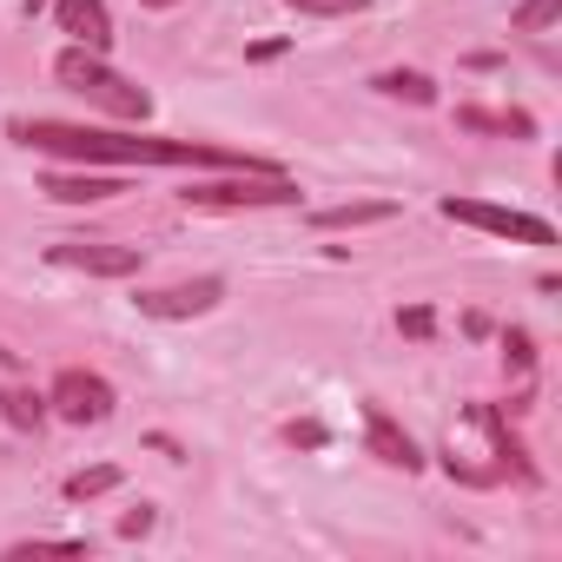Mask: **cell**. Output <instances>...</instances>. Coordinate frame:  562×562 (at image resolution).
<instances>
[{
  "mask_svg": "<svg viewBox=\"0 0 562 562\" xmlns=\"http://www.w3.org/2000/svg\"><path fill=\"white\" fill-rule=\"evenodd\" d=\"M378 93L411 100V106H430V100H437V87H430L424 74H404V67H397V74H378Z\"/></svg>",
  "mask_w": 562,
  "mask_h": 562,
  "instance_id": "cell-14",
  "label": "cell"
},
{
  "mask_svg": "<svg viewBox=\"0 0 562 562\" xmlns=\"http://www.w3.org/2000/svg\"><path fill=\"white\" fill-rule=\"evenodd\" d=\"M54 74H60V87H67V93L93 100V106H100V113H113V120H146V113H153V93H146V87H133L126 74H113L93 47H67V54L54 60Z\"/></svg>",
  "mask_w": 562,
  "mask_h": 562,
  "instance_id": "cell-2",
  "label": "cell"
},
{
  "mask_svg": "<svg viewBox=\"0 0 562 562\" xmlns=\"http://www.w3.org/2000/svg\"><path fill=\"white\" fill-rule=\"evenodd\" d=\"M41 8H54V0H27V14H41Z\"/></svg>",
  "mask_w": 562,
  "mask_h": 562,
  "instance_id": "cell-20",
  "label": "cell"
},
{
  "mask_svg": "<svg viewBox=\"0 0 562 562\" xmlns=\"http://www.w3.org/2000/svg\"><path fill=\"white\" fill-rule=\"evenodd\" d=\"M397 325H404L411 338H430V331H437V318H430L424 305H417V312H397Z\"/></svg>",
  "mask_w": 562,
  "mask_h": 562,
  "instance_id": "cell-18",
  "label": "cell"
},
{
  "mask_svg": "<svg viewBox=\"0 0 562 562\" xmlns=\"http://www.w3.org/2000/svg\"><path fill=\"white\" fill-rule=\"evenodd\" d=\"M384 218H397V205H391V199H351V205H325V212H312V225H318V232H345V225H384Z\"/></svg>",
  "mask_w": 562,
  "mask_h": 562,
  "instance_id": "cell-11",
  "label": "cell"
},
{
  "mask_svg": "<svg viewBox=\"0 0 562 562\" xmlns=\"http://www.w3.org/2000/svg\"><path fill=\"white\" fill-rule=\"evenodd\" d=\"M146 8H172V0H146Z\"/></svg>",
  "mask_w": 562,
  "mask_h": 562,
  "instance_id": "cell-21",
  "label": "cell"
},
{
  "mask_svg": "<svg viewBox=\"0 0 562 562\" xmlns=\"http://www.w3.org/2000/svg\"><path fill=\"white\" fill-rule=\"evenodd\" d=\"M113 483H120V470H113V463H100V470H74V476H67V503H87V496H106Z\"/></svg>",
  "mask_w": 562,
  "mask_h": 562,
  "instance_id": "cell-15",
  "label": "cell"
},
{
  "mask_svg": "<svg viewBox=\"0 0 562 562\" xmlns=\"http://www.w3.org/2000/svg\"><path fill=\"white\" fill-rule=\"evenodd\" d=\"M47 411L67 417V424H106L113 417V384L93 378V371H60L54 391H47Z\"/></svg>",
  "mask_w": 562,
  "mask_h": 562,
  "instance_id": "cell-5",
  "label": "cell"
},
{
  "mask_svg": "<svg viewBox=\"0 0 562 562\" xmlns=\"http://www.w3.org/2000/svg\"><path fill=\"white\" fill-rule=\"evenodd\" d=\"M54 14H60V34H74V47H93V54L113 47V14H106V0H54Z\"/></svg>",
  "mask_w": 562,
  "mask_h": 562,
  "instance_id": "cell-8",
  "label": "cell"
},
{
  "mask_svg": "<svg viewBox=\"0 0 562 562\" xmlns=\"http://www.w3.org/2000/svg\"><path fill=\"white\" fill-rule=\"evenodd\" d=\"M41 192H54V199H67V205H93V199H113V192H126L120 179H106V172H47V186Z\"/></svg>",
  "mask_w": 562,
  "mask_h": 562,
  "instance_id": "cell-10",
  "label": "cell"
},
{
  "mask_svg": "<svg viewBox=\"0 0 562 562\" xmlns=\"http://www.w3.org/2000/svg\"><path fill=\"white\" fill-rule=\"evenodd\" d=\"M443 218H450V225H476V232H490V238H516V245H555L549 218L509 212V205H483V199H443Z\"/></svg>",
  "mask_w": 562,
  "mask_h": 562,
  "instance_id": "cell-4",
  "label": "cell"
},
{
  "mask_svg": "<svg viewBox=\"0 0 562 562\" xmlns=\"http://www.w3.org/2000/svg\"><path fill=\"white\" fill-rule=\"evenodd\" d=\"M192 212H232V205H292L299 186L285 172H232V179H199L179 192Z\"/></svg>",
  "mask_w": 562,
  "mask_h": 562,
  "instance_id": "cell-3",
  "label": "cell"
},
{
  "mask_svg": "<svg viewBox=\"0 0 562 562\" xmlns=\"http://www.w3.org/2000/svg\"><path fill=\"white\" fill-rule=\"evenodd\" d=\"M47 258L67 271H93V278H133L139 271V245H100V238H60V245H47Z\"/></svg>",
  "mask_w": 562,
  "mask_h": 562,
  "instance_id": "cell-6",
  "label": "cell"
},
{
  "mask_svg": "<svg viewBox=\"0 0 562 562\" xmlns=\"http://www.w3.org/2000/svg\"><path fill=\"white\" fill-rule=\"evenodd\" d=\"M457 126H470V133H509V139H529L536 133L529 113H483V106H457Z\"/></svg>",
  "mask_w": 562,
  "mask_h": 562,
  "instance_id": "cell-12",
  "label": "cell"
},
{
  "mask_svg": "<svg viewBox=\"0 0 562 562\" xmlns=\"http://www.w3.org/2000/svg\"><path fill=\"white\" fill-rule=\"evenodd\" d=\"M0 417H8L14 430H41V424H47V397L14 384V391H0Z\"/></svg>",
  "mask_w": 562,
  "mask_h": 562,
  "instance_id": "cell-13",
  "label": "cell"
},
{
  "mask_svg": "<svg viewBox=\"0 0 562 562\" xmlns=\"http://www.w3.org/2000/svg\"><path fill=\"white\" fill-rule=\"evenodd\" d=\"M285 8H299V14H318V21H338V14H358L364 0H285Z\"/></svg>",
  "mask_w": 562,
  "mask_h": 562,
  "instance_id": "cell-17",
  "label": "cell"
},
{
  "mask_svg": "<svg viewBox=\"0 0 562 562\" xmlns=\"http://www.w3.org/2000/svg\"><path fill=\"white\" fill-rule=\"evenodd\" d=\"M225 299V278H192V285H166V292H139L133 305L146 318H199Z\"/></svg>",
  "mask_w": 562,
  "mask_h": 562,
  "instance_id": "cell-7",
  "label": "cell"
},
{
  "mask_svg": "<svg viewBox=\"0 0 562 562\" xmlns=\"http://www.w3.org/2000/svg\"><path fill=\"white\" fill-rule=\"evenodd\" d=\"M14 139L74 166H218V172H278L271 159L225 153V146H192V139H126V133H93L67 120H14Z\"/></svg>",
  "mask_w": 562,
  "mask_h": 562,
  "instance_id": "cell-1",
  "label": "cell"
},
{
  "mask_svg": "<svg viewBox=\"0 0 562 562\" xmlns=\"http://www.w3.org/2000/svg\"><path fill=\"white\" fill-rule=\"evenodd\" d=\"M364 443H371V457H378V463H391V470H404V476H411V470H424V450L411 443V430H397L378 404L364 411Z\"/></svg>",
  "mask_w": 562,
  "mask_h": 562,
  "instance_id": "cell-9",
  "label": "cell"
},
{
  "mask_svg": "<svg viewBox=\"0 0 562 562\" xmlns=\"http://www.w3.org/2000/svg\"><path fill=\"white\" fill-rule=\"evenodd\" d=\"M146 529H153V509H146V503H139V509H126V516H120V536H146Z\"/></svg>",
  "mask_w": 562,
  "mask_h": 562,
  "instance_id": "cell-19",
  "label": "cell"
},
{
  "mask_svg": "<svg viewBox=\"0 0 562 562\" xmlns=\"http://www.w3.org/2000/svg\"><path fill=\"white\" fill-rule=\"evenodd\" d=\"M555 14H562V0H522V8H516V34H542Z\"/></svg>",
  "mask_w": 562,
  "mask_h": 562,
  "instance_id": "cell-16",
  "label": "cell"
}]
</instances>
